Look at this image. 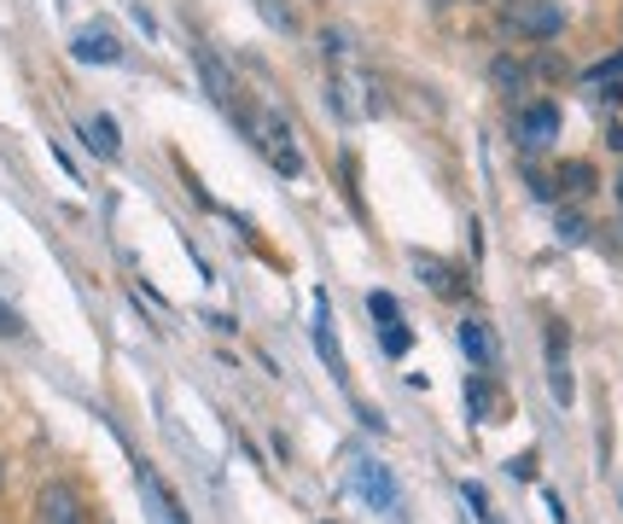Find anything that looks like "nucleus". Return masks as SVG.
<instances>
[{"mask_svg": "<svg viewBox=\"0 0 623 524\" xmlns=\"http://www.w3.org/2000/svg\"><path fill=\"white\" fill-rule=\"evenodd\" d=\"M367 309H374V320H396V297L391 292H374V297H367Z\"/></svg>", "mask_w": 623, "mask_h": 524, "instance_id": "nucleus-20", "label": "nucleus"}, {"mask_svg": "<svg viewBox=\"0 0 623 524\" xmlns=\"http://www.w3.org/2000/svg\"><path fill=\"white\" fill-rule=\"evenodd\" d=\"M508 24H513L525 41L548 47L553 36H565V7H560V0H513V7H508Z\"/></svg>", "mask_w": 623, "mask_h": 524, "instance_id": "nucleus-1", "label": "nucleus"}, {"mask_svg": "<svg viewBox=\"0 0 623 524\" xmlns=\"http://www.w3.org/2000/svg\"><path fill=\"white\" fill-rule=\"evenodd\" d=\"M431 7H437V12H443V7H454V0H431Z\"/></svg>", "mask_w": 623, "mask_h": 524, "instance_id": "nucleus-24", "label": "nucleus"}, {"mask_svg": "<svg viewBox=\"0 0 623 524\" xmlns=\"http://www.w3.org/2000/svg\"><path fill=\"white\" fill-rule=\"evenodd\" d=\"M71 59L76 64H117L123 59V41L111 36V29H76V41H71Z\"/></svg>", "mask_w": 623, "mask_h": 524, "instance_id": "nucleus-6", "label": "nucleus"}, {"mask_svg": "<svg viewBox=\"0 0 623 524\" xmlns=\"http://www.w3.org/2000/svg\"><path fill=\"white\" fill-rule=\"evenodd\" d=\"M606 146H612V151H623V123H612V129H606Z\"/></svg>", "mask_w": 623, "mask_h": 524, "instance_id": "nucleus-22", "label": "nucleus"}, {"mask_svg": "<svg viewBox=\"0 0 623 524\" xmlns=\"http://www.w3.org/2000/svg\"><path fill=\"white\" fill-rule=\"evenodd\" d=\"M548 391H553V402H565V409H571L577 385H571V362L565 356H548Z\"/></svg>", "mask_w": 623, "mask_h": 524, "instance_id": "nucleus-13", "label": "nucleus"}, {"mask_svg": "<svg viewBox=\"0 0 623 524\" xmlns=\"http://www.w3.org/2000/svg\"><path fill=\"white\" fill-rule=\"evenodd\" d=\"M257 7H262V19L274 24V29H297V19H292V12L280 7V0H257Z\"/></svg>", "mask_w": 623, "mask_h": 524, "instance_id": "nucleus-19", "label": "nucleus"}, {"mask_svg": "<svg viewBox=\"0 0 623 524\" xmlns=\"http://www.w3.org/2000/svg\"><path fill=\"white\" fill-rule=\"evenodd\" d=\"M379 338H384V350H391V356H402V350L414 344V338H408V327H402V320H384V332H379Z\"/></svg>", "mask_w": 623, "mask_h": 524, "instance_id": "nucleus-16", "label": "nucleus"}, {"mask_svg": "<svg viewBox=\"0 0 623 524\" xmlns=\"http://www.w3.org/2000/svg\"><path fill=\"white\" fill-rule=\"evenodd\" d=\"M414 268H419V280H426L437 297H461V280H454V268H449V263H437V257H426V251H419Z\"/></svg>", "mask_w": 623, "mask_h": 524, "instance_id": "nucleus-10", "label": "nucleus"}, {"mask_svg": "<svg viewBox=\"0 0 623 524\" xmlns=\"http://www.w3.org/2000/svg\"><path fill=\"white\" fill-rule=\"evenodd\" d=\"M490 82H496V88H501V94H518V88H525V64H518V59H508V53H501V59L490 64Z\"/></svg>", "mask_w": 623, "mask_h": 524, "instance_id": "nucleus-14", "label": "nucleus"}, {"mask_svg": "<svg viewBox=\"0 0 623 524\" xmlns=\"http://www.w3.org/2000/svg\"><path fill=\"white\" fill-rule=\"evenodd\" d=\"M560 187H565V193H577V198H588V193H595V163L571 158V163L560 169Z\"/></svg>", "mask_w": 623, "mask_h": 524, "instance_id": "nucleus-12", "label": "nucleus"}, {"mask_svg": "<svg viewBox=\"0 0 623 524\" xmlns=\"http://www.w3.org/2000/svg\"><path fill=\"white\" fill-rule=\"evenodd\" d=\"M257 146L268 151V163H274L280 175H303V151L292 146V129H285L280 117H268V123H262V141Z\"/></svg>", "mask_w": 623, "mask_h": 524, "instance_id": "nucleus-5", "label": "nucleus"}, {"mask_svg": "<svg viewBox=\"0 0 623 524\" xmlns=\"http://www.w3.org/2000/svg\"><path fill=\"white\" fill-rule=\"evenodd\" d=\"M193 64L205 71V88H210V99H216V106H222V111H240V106H233V76H228L222 64L210 59V47H193Z\"/></svg>", "mask_w": 623, "mask_h": 524, "instance_id": "nucleus-8", "label": "nucleus"}, {"mask_svg": "<svg viewBox=\"0 0 623 524\" xmlns=\"http://www.w3.org/2000/svg\"><path fill=\"white\" fill-rule=\"evenodd\" d=\"M490 402H496V391H490V379H473L466 385V409H473V419H490Z\"/></svg>", "mask_w": 623, "mask_h": 524, "instance_id": "nucleus-15", "label": "nucleus"}, {"mask_svg": "<svg viewBox=\"0 0 623 524\" xmlns=\"http://www.w3.org/2000/svg\"><path fill=\"white\" fill-rule=\"evenodd\" d=\"M0 489H7V461H0Z\"/></svg>", "mask_w": 623, "mask_h": 524, "instance_id": "nucleus-25", "label": "nucleus"}, {"mask_svg": "<svg viewBox=\"0 0 623 524\" xmlns=\"http://www.w3.org/2000/svg\"><path fill=\"white\" fill-rule=\"evenodd\" d=\"M454 338H461V350H466V356H473V367H484V374H490V367H496V344H490V327H484L478 315H466L461 327H454Z\"/></svg>", "mask_w": 623, "mask_h": 524, "instance_id": "nucleus-7", "label": "nucleus"}, {"mask_svg": "<svg viewBox=\"0 0 623 524\" xmlns=\"http://www.w3.org/2000/svg\"><path fill=\"white\" fill-rule=\"evenodd\" d=\"M612 193H618V205H623V175H618V181H612Z\"/></svg>", "mask_w": 623, "mask_h": 524, "instance_id": "nucleus-23", "label": "nucleus"}, {"mask_svg": "<svg viewBox=\"0 0 623 524\" xmlns=\"http://www.w3.org/2000/svg\"><path fill=\"white\" fill-rule=\"evenodd\" d=\"M530 193H536V198H553V181L542 175V169H530Z\"/></svg>", "mask_w": 623, "mask_h": 524, "instance_id": "nucleus-21", "label": "nucleus"}, {"mask_svg": "<svg viewBox=\"0 0 623 524\" xmlns=\"http://www.w3.org/2000/svg\"><path fill=\"white\" fill-rule=\"evenodd\" d=\"M513 141L525 146V151H542V146H553V141H560V111H553L548 99H530V106L513 117Z\"/></svg>", "mask_w": 623, "mask_h": 524, "instance_id": "nucleus-3", "label": "nucleus"}, {"mask_svg": "<svg viewBox=\"0 0 623 524\" xmlns=\"http://www.w3.org/2000/svg\"><path fill=\"white\" fill-rule=\"evenodd\" d=\"M82 134H88V146L99 151V158H117V151H123V141H117V123H111L106 111L88 117V129H82Z\"/></svg>", "mask_w": 623, "mask_h": 524, "instance_id": "nucleus-11", "label": "nucleus"}, {"mask_svg": "<svg viewBox=\"0 0 623 524\" xmlns=\"http://www.w3.org/2000/svg\"><path fill=\"white\" fill-rule=\"evenodd\" d=\"M588 240V222L583 216H560V245H583Z\"/></svg>", "mask_w": 623, "mask_h": 524, "instance_id": "nucleus-18", "label": "nucleus"}, {"mask_svg": "<svg viewBox=\"0 0 623 524\" xmlns=\"http://www.w3.org/2000/svg\"><path fill=\"white\" fill-rule=\"evenodd\" d=\"M29 519H36V524H88V501L76 496V484L53 478V484L36 489V507H29Z\"/></svg>", "mask_w": 623, "mask_h": 524, "instance_id": "nucleus-2", "label": "nucleus"}, {"mask_svg": "<svg viewBox=\"0 0 623 524\" xmlns=\"http://www.w3.org/2000/svg\"><path fill=\"white\" fill-rule=\"evenodd\" d=\"M141 496H146L151 507H158V519H163V524H187V513H181V501H175L170 489L158 484V472H146V466H141Z\"/></svg>", "mask_w": 623, "mask_h": 524, "instance_id": "nucleus-9", "label": "nucleus"}, {"mask_svg": "<svg viewBox=\"0 0 623 524\" xmlns=\"http://www.w3.org/2000/svg\"><path fill=\"white\" fill-rule=\"evenodd\" d=\"M356 489L367 496L374 513H396V507H402V489H396V478H391V466H384V461H362L356 466Z\"/></svg>", "mask_w": 623, "mask_h": 524, "instance_id": "nucleus-4", "label": "nucleus"}, {"mask_svg": "<svg viewBox=\"0 0 623 524\" xmlns=\"http://www.w3.org/2000/svg\"><path fill=\"white\" fill-rule=\"evenodd\" d=\"M461 496H466V507H473V513H478L484 524H496V513H490V496H484L478 484H461Z\"/></svg>", "mask_w": 623, "mask_h": 524, "instance_id": "nucleus-17", "label": "nucleus"}]
</instances>
